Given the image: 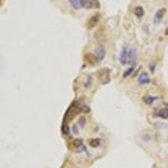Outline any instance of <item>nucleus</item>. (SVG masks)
Instances as JSON below:
<instances>
[{"label":"nucleus","instance_id":"obj_7","mask_svg":"<svg viewBox=\"0 0 168 168\" xmlns=\"http://www.w3.org/2000/svg\"><path fill=\"white\" fill-rule=\"evenodd\" d=\"M100 20V15H94V16H92L89 21H87V25H86V27H87V29H92V28H94L95 26L98 25V22Z\"/></svg>","mask_w":168,"mask_h":168},{"label":"nucleus","instance_id":"obj_22","mask_svg":"<svg viewBox=\"0 0 168 168\" xmlns=\"http://www.w3.org/2000/svg\"><path fill=\"white\" fill-rule=\"evenodd\" d=\"M155 67H156V63H151L150 65H149V70H150L151 73L155 72Z\"/></svg>","mask_w":168,"mask_h":168},{"label":"nucleus","instance_id":"obj_18","mask_svg":"<svg viewBox=\"0 0 168 168\" xmlns=\"http://www.w3.org/2000/svg\"><path fill=\"white\" fill-rule=\"evenodd\" d=\"M73 146L74 147H76V149L80 148L81 146H83V139H81V138L75 139V140L73 141Z\"/></svg>","mask_w":168,"mask_h":168},{"label":"nucleus","instance_id":"obj_23","mask_svg":"<svg viewBox=\"0 0 168 168\" xmlns=\"http://www.w3.org/2000/svg\"><path fill=\"white\" fill-rule=\"evenodd\" d=\"M73 131H74V133H79V130H77V127H76V125H74L73 126Z\"/></svg>","mask_w":168,"mask_h":168},{"label":"nucleus","instance_id":"obj_9","mask_svg":"<svg viewBox=\"0 0 168 168\" xmlns=\"http://www.w3.org/2000/svg\"><path fill=\"white\" fill-rule=\"evenodd\" d=\"M74 105L79 109L80 112H90V108L83 101H76V102H74Z\"/></svg>","mask_w":168,"mask_h":168},{"label":"nucleus","instance_id":"obj_8","mask_svg":"<svg viewBox=\"0 0 168 168\" xmlns=\"http://www.w3.org/2000/svg\"><path fill=\"white\" fill-rule=\"evenodd\" d=\"M128 61L130 62L131 65H136V61H137V48L136 47H131L129 49V58Z\"/></svg>","mask_w":168,"mask_h":168},{"label":"nucleus","instance_id":"obj_2","mask_svg":"<svg viewBox=\"0 0 168 168\" xmlns=\"http://www.w3.org/2000/svg\"><path fill=\"white\" fill-rule=\"evenodd\" d=\"M79 112H80L79 109H77L74 104H72L68 109H67V112H66V114H65V121H71Z\"/></svg>","mask_w":168,"mask_h":168},{"label":"nucleus","instance_id":"obj_20","mask_svg":"<svg viewBox=\"0 0 168 168\" xmlns=\"http://www.w3.org/2000/svg\"><path fill=\"white\" fill-rule=\"evenodd\" d=\"M79 125H80L81 128H84V127H85V125H86V119H85V117H81V118H80Z\"/></svg>","mask_w":168,"mask_h":168},{"label":"nucleus","instance_id":"obj_14","mask_svg":"<svg viewBox=\"0 0 168 168\" xmlns=\"http://www.w3.org/2000/svg\"><path fill=\"white\" fill-rule=\"evenodd\" d=\"M135 70H136V65H130V67H128L126 71L123 72V79H127L130 75H132V73L135 72Z\"/></svg>","mask_w":168,"mask_h":168},{"label":"nucleus","instance_id":"obj_4","mask_svg":"<svg viewBox=\"0 0 168 168\" xmlns=\"http://www.w3.org/2000/svg\"><path fill=\"white\" fill-rule=\"evenodd\" d=\"M129 58V49H128V46L125 45L121 49V53H120V56H119V62L121 64H126L127 61Z\"/></svg>","mask_w":168,"mask_h":168},{"label":"nucleus","instance_id":"obj_17","mask_svg":"<svg viewBox=\"0 0 168 168\" xmlns=\"http://www.w3.org/2000/svg\"><path fill=\"white\" fill-rule=\"evenodd\" d=\"M62 132L65 136L70 135V127H68V125H66V122H64L63 125H62Z\"/></svg>","mask_w":168,"mask_h":168},{"label":"nucleus","instance_id":"obj_13","mask_svg":"<svg viewBox=\"0 0 168 168\" xmlns=\"http://www.w3.org/2000/svg\"><path fill=\"white\" fill-rule=\"evenodd\" d=\"M135 15H136V17L138 18H142L144 17V15H145V10H144V8L141 7V6H137L136 8H135Z\"/></svg>","mask_w":168,"mask_h":168},{"label":"nucleus","instance_id":"obj_25","mask_svg":"<svg viewBox=\"0 0 168 168\" xmlns=\"http://www.w3.org/2000/svg\"><path fill=\"white\" fill-rule=\"evenodd\" d=\"M165 105H166V106H167V108H168V104H166V103H165Z\"/></svg>","mask_w":168,"mask_h":168},{"label":"nucleus","instance_id":"obj_5","mask_svg":"<svg viewBox=\"0 0 168 168\" xmlns=\"http://www.w3.org/2000/svg\"><path fill=\"white\" fill-rule=\"evenodd\" d=\"M94 55H95V57H96V60H98V62H101V61H103V58L105 57V48H104V46H98V47L95 48Z\"/></svg>","mask_w":168,"mask_h":168},{"label":"nucleus","instance_id":"obj_11","mask_svg":"<svg viewBox=\"0 0 168 168\" xmlns=\"http://www.w3.org/2000/svg\"><path fill=\"white\" fill-rule=\"evenodd\" d=\"M84 61L87 62V63L92 64V65L95 63H98V60H96L95 55L94 54H91V53H87V54L84 55Z\"/></svg>","mask_w":168,"mask_h":168},{"label":"nucleus","instance_id":"obj_6","mask_svg":"<svg viewBox=\"0 0 168 168\" xmlns=\"http://www.w3.org/2000/svg\"><path fill=\"white\" fill-rule=\"evenodd\" d=\"M138 82H139L140 85H147V84H150L151 80H150L149 75L146 72H142V73L139 74V76H138Z\"/></svg>","mask_w":168,"mask_h":168},{"label":"nucleus","instance_id":"obj_24","mask_svg":"<svg viewBox=\"0 0 168 168\" xmlns=\"http://www.w3.org/2000/svg\"><path fill=\"white\" fill-rule=\"evenodd\" d=\"M165 35H166V36H168V28L166 29V32H165Z\"/></svg>","mask_w":168,"mask_h":168},{"label":"nucleus","instance_id":"obj_12","mask_svg":"<svg viewBox=\"0 0 168 168\" xmlns=\"http://www.w3.org/2000/svg\"><path fill=\"white\" fill-rule=\"evenodd\" d=\"M142 100H144V102H145L146 104L150 105V104H152L156 100H158V96H152V95H150V94H146L144 96Z\"/></svg>","mask_w":168,"mask_h":168},{"label":"nucleus","instance_id":"obj_10","mask_svg":"<svg viewBox=\"0 0 168 168\" xmlns=\"http://www.w3.org/2000/svg\"><path fill=\"white\" fill-rule=\"evenodd\" d=\"M68 2H70V5L72 6V8L74 10H80V9L83 8L82 0H68Z\"/></svg>","mask_w":168,"mask_h":168},{"label":"nucleus","instance_id":"obj_15","mask_svg":"<svg viewBox=\"0 0 168 168\" xmlns=\"http://www.w3.org/2000/svg\"><path fill=\"white\" fill-rule=\"evenodd\" d=\"M90 146L92 148H99L101 146V139L100 138H94L90 140Z\"/></svg>","mask_w":168,"mask_h":168},{"label":"nucleus","instance_id":"obj_19","mask_svg":"<svg viewBox=\"0 0 168 168\" xmlns=\"http://www.w3.org/2000/svg\"><path fill=\"white\" fill-rule=\"evenodd\" d=\"M92 83H93V77L92 76H89L87 77V81L84 83V87L85 89H90L92 86Z\"/></svg>","mask_w":168,"mask_h":168},{"label":"nucleus","instance_id":"obj_3","mask_svg":"<svg viewBox=\"0 0 168 168\" xmlns=\"http://www.w3.org/2000/svg\"><path fill=\"white\" fill-rule=\"evenodd\" d=\"M165 12H166V8H160L156 11L155 16H154V24H160L163 19H164V16H165Z\"/></svg>","mask_w":168,"mask_h":168},{"label":"nucleus","instance_id":"obj_16","mask_svg":"<svg viewBox=\"0 0 168 168\" xmlns=\"http://www.w3.org/2000/svg\"><path fill=\"white\" fill-rule=\"evenodd\" d=\"M157 116L161 119H168V109H161L159 110V112L157 113Z\"/></svg>","mask_w":168,"mask_h":168},{"label":"nucleus","instance_id":"obj_21","mask_svg":"<svg viewBox=\"0 0 168 168\" xmlns=\"http://www.w3.org/2000/svg\"><path fill=\"white\" fill-rule=\"evenodd\" d=\"M141 140H144V141H150L151 140V136L150 135H142L141 136Z\"/></svg>","mask_w":168,"mask_h":168},{"label":"nucleus","instance_id":"obj_1","mask_svg":"<svg viewBox=\"0 0 168 168\" xmlns=\"http://www.w3.org/2000/svg\"><path fill=\"white\" fill-rule=\"evenodd\" d=\"M83 7L86 9H98L100 8V2L99 0H82Z\"/></svg>","mask_w":168,"mask_h":168}]
</instances>
